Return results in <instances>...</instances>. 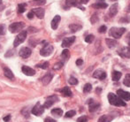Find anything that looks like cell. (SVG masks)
I'll list each match as a JSON object with an SVG mask.
<instances>
[{
    "mask_svg": "<svg viewBox=\"0 0 130 122\" xmlns=\"http://www.w3.org/2000/svg\"><path fill=\"white\" fill-rule=\"evenodd\" d=\"M122 74L119 71H113L112 74H111V77H112V81H118L120 79Z\"/></svg>",
    "mask_w": 130,
    "mask_h": 122,
    "instance_id": "22",
    "label": "cell"
},
{
    "mask_svg": "<svg viewBox=\"0 0 130 122\" xmlns=\"http://www.w3.org/2000/svg\"><path fill=\"white\" fill-rule=\"evenodd\" d=\"M69 28H70V30L72 31V32H77L80 29H82V26L80 24H70L69 25Z\"/></svg>",
    "mask_w": 130,
    "mask_h": 122,
    "instance_id": "24",
    "label": "cell"
},
{
    "mask_svg": "<svg viewBox=\"0 0 130 122\" xmlns=\"http://www.w3.org/2000/svg\"><path fill=\"white\" fill-rule=\"evenodd\" d=\"M66 5L67 7H72L77 5V1L76 0H66Z\"/></svg>",
    "mask_w": 130,
    "mask_h": 122,
    "instance_id": "28",
    "label": "cell"
},
{
    "mask_svg": "<svg viewBox=\"0 0 130 122\" xmlns=\"http://www.w3.org/2000/svg\"><path fill=\"white\" fill-rule=\"evenodd\" d=\"M89 0H80V4H82V5H86V4H88V2H89Z\"/></svg>",
    "mask_w": 130,
    "mask_h": 122,
    "instance_id": "46",
    "label": "cell"
},
{
    "mask_svg": "<svg viewBox=\"0 0 130 122\" xmlns=\"http://www.w3.org/2000/svg\"><path fill=\"white\" fill-rule=\"evenodd\" d=\"M127 43H128V45H129V47H130V34L127 36Z\"/></svg>",
    "mask_w": 130,
    "mask_h": 122,
    "instance_id": "48",
    "label": "cell"
},
{
    "mask_svg": "<svg viewBox=\"0 0 130 122\" xmlns=\"http://www.w3.org/2000/svg\"><path fill=\"white\" fill-rule=\"evenodd\" d=\"M123 83L127 87H130V74H127V75H126L125 80H124Z\"/></svg>",
    "mask_w": 130,
    "mask_h": 122,
    "instance_id": "31",
    "label": "cell"
},
{
    "mask_svg": "<svg viewBox=\"0 0 130 122\" xmlns=\"http://www.w3.org/2000/svg\"><path fill=\"white\" fill-rule=\"evenodd\" d=\"M52 77H53V75L51 73H48L47 74H45V75L42 78V82H43V85L49 84V83L51 82V81L52 80Z\"/></svg>",
    "mask_w": 130,
    "mask_h": 122,
    "instance_id": "18",
    "label": "cell"
},
{
    "mask_svg": "<svg viewBox=\"0 0 130 122\" xmlns=\"http://www.w3.org/2000/svg\"><path fill=\"white\" fill-rule=\"evenodd\" d=\"M127 12H130V5H128V6H127Z\"/></svg>",
    "mask_w": 130,
    "mask_h": 122,
    "instance_id": "49",
    "label": "cell"
},
{
    "mask_svg": "<svg viewBox=\"0 0 130 122\" xmlns=\"http://www.w3.org/2000/svg\"><path fill=\"white\" fill-rule=\"evenodd\" d=\"M60 92L65 96H72V91L69 89V87H64L62 90H60Z\"/></svg>",
    "mask_w": 130,
    "mask_h": 122,
    "instance_id": "21",
    "label": "cell"
},
{
    "mask_svg": "<svg viewBox=\"0 0 130 122\" xmlns=\"http://www.w3.org/2000/svg\"><path fill=\"white\" fill-rule=\"evenodd\" d=\"M62 66H63V62H58V63L55 64L54 66H53V69L54 70H58V69L62 68Z\"/></svg>",
    "mask_w": 130,
    "mask_h": 122,
    "instance_id": "37",
    "label": "cell"
},
{
    "mask_svg": "<svg viewBox=\"0 0 130 122\" xmlns=\"http://www.w3.org/2000/svg\"><path fill=\"white\" fill-rule=\"evenodd\" d=\"M126 32L125 28H111L109 31V34L114 39H119L122 36V34Z\"/></svg>",
    "mask_w": 130,
    "mask_h": 122,
    "instance_id": "2",
    "label": "cell"
},
{
    "mask_svg": "<svg viewBox=\"0 0 130 122\" xmlns=\"http://www.w3.org/2000/svg\"><path fill=\"white\" fill-rule=\"evenodd\" d=\"M105 43L109 48H113V47H115L117 45V42L115 41V39H110V38H107V39H105Z\"/></svg>",
    "mask_w": 130,
    "mask_h": 122,
    "instance_id": "23",
    "label": "cell"
},
{
    "mask_svg": "<svg viewBox=\"0 0 130 122\" xmlns=\"http://www.w3.org/2000/svg\"><path fill=\"white\" fill-rule=\"evenodd\" d=\"M36 66L39 67L42 69H47L49 67V62H44L43 64H39V65H36Z\"/></svg>",
    "mask_w": 130,
    "mask_h": 122,
    "instance_id": "35",
    "label": "cell"
},
{
    "mask_svg": "<svg viewBox=\"0 0 130 122\" xmlns=\"http://www.w3.org/2000/svg\"><path fill=\"white\" fill-rule=\"evenodd\" d=\"M35 1H40V0H35Z\"/></svg>",
    "mask_w": 130,
    "mask_h": 122,
    "instance_id": "51",
    "label": "cell"
},
{
    "mask_svg": "<svg viewBox=\"0 0 130 122\" xmlns=\"http://www.w3.org/2000/svg\"><path fill=\"white\" fill-rule=\"evenodd\" d=\"M119 55L125 59H130V47H123L118 51Z\"/></svg>",
    "mask_w": 130,
    "mask_h": 122,
    "instance_id": "10",
    "label": "cell"
},
{
    "mask_svg": "<svg viewBox=\"0 0 130 122\" xmlns=\"http://www.w3.org/2000/svg\"><path fill=\"white\" fill-rule=\"evenodd\" d=\"M118 9H119V5L117 3L111 5V7H110V9H109V15L111 16V17L115 16L118 13Z\"/></svg>",
    "mask_w": 130,
    "mask_h": 122,
    "instance_id": "17",
    "label": "cell"
},
{
    "mask_svg": "<svg viewBox=\"0 0 130 122\" xmlns=\"http://www.w3.org/2000/svg\"><path fill=\"white\" fill-rule=\"evenodd\" d=\"M31 53H32V50H31L30 49L27 48V47H23V48H21V50H20L19 55H20V57L22 58V59H27V58L30 57Z\"/></svg>",
    "mask_w": 130,
    "mask_h": 122,
    "instance_id": "8",
    "label": "cell"
},
{
    "mask_svg": "<svg viewBox=\"0 0 130 122\" xmlns=\"http://www.w3.org/2000/svg\"><path fill=\"white\" fill-rule=\"evenodd\" d=\"M61 58L64 59V60H67V59L70 58V52H69V50H67V49L64 50L61 53Z\"/></svg>",
    "mask_w": 130,
    "mask_h": 122,
    "instance_id": "27",
    "label": "cell"
},
{
    "mask_svg": "<svg viewBox=\"0 0 130 122\" xmlns=\"http://www.w3.org/2000/svg\"><path fill=\"white\" fill-rule=\"evenodd\" d=\"M96 94H99V93L102 91V89H100V88H96Z\"/></svg>",
    "mask_w": 130,
    "mask_h": 122,
    "instance_id": "47",
    "label": "cell"
},
{
    "mask_svg": "<svg viewBox=\"0 0 130 122\" xmlns=\"http://www.w3.org/2000/svg\"><path fill=\"white\" fill-rule=\"evenodd\" d=\"M21 70H22L23 74H26L27 76H33L36 74V71L33 68H31V67L27 66V65H23V66L21 67Z\"/></svg>",
    "mask_w": 130,
    "mask_h": 122,
    "instance_id": "14",
    "label": "cell"
},
{
    "mask_svg": "<svg viewBox=\"0 0 130 122\" xmlns=\"http://www.w3.org/2000/svg\"><path fill=\"white\" fill-rule=\"evenodd\" d=\"M106 76H107L106 75V73L104 70H101V69H98L93 74V77L98 80H104L106 78Z\"/></svg>",
    "mask_w": 130,
    "mask_h": 122,
    "instance_id": "12",
    "label": "cell"
},
{
    "mask_svg": "<svg viewBox=\"0 0 130 122\" xmlns=\"http://www.w3.org/2000/svg\"><path fill=\"white\" fill-rule=\"evenodd\" d=\"M99 107H100L99 103H95V102H93L92 103H90V104H89V111L90 112H96V111L98 110V109L99 108Z\"/></svg>",
    "mask_w": 130,
    "mask_h": 122,
    "instance_id": "25",
    "label": "cell"
},
{
    "mask_svg": "<svg viewBox=\"0 0 130 122\" xmlns=\"http://www.w3.org/2000/svg\"><path fill=\"white\" fill-rule=\"evenodd\" d=\"M4 74H5V77H7L8 79L14 80L13 73H12V70H11L10 68H8V67H5V68H4Z\"/></svg>",
    "mask_w": 130,
    "mask_h": 122,
    "instance_id": "19",
    "label": "cell"
},
{
    "mask_svg": "<svg viewBox=\"0 0 130 122\" xmlns=\"http://www.w3.org/2000/svg\"><path fill=\"white\" fill-rule=\"evenodd\" d=\"M2 2H3V1H2V0H0V5H2Z\"/></svg>",
    "mask_w": 130,
    "mask_h": 122,
    "instance_id": "50",
    "label": "cell"
},
{
    "mask_svg": "<svg viewBox=\"0 0 130 122\" xmlns=\"http://www.w3.org/2000/svg\"><path fill=\"white\" fill-rule=\"evenodd\" d=\"M5 34V25L0 24V36H3Z\"/></svg>",
    "mask_w": 130,
    "mask_h": 122,
    "instance_id": "39",
    "label": "cell"
},
{
    "mask_svg": "<svg viewBox=\"0 0 130 122\" xmlns=\"http://www.w3.org/2000/svg\"><path fill=\"white\" fill-rule=\"evenodd\" d=\"M113 119H114V116L107 115V114H105V115L101 116V117L99 118V119H98V122H111Z\"/></svg>",
    "mask_w": 130,
    "mask_h": 122,
    "instance_id": "20",
    "label": "cell"
},
{
    "mask_svg": "<svg viewBox=\"0 0 130 122\" xmlns=\"http://www.w3.org/2000/svg\"><path fill=\"white\" fill-rule=\"evenodd\" d=\"M75 41V36H70V37H66L62 42V47L63 48H68L70 47Z\"/></svg>",
    "mask_w": 130,
    "mask_h": 122,
    "instance_id": "9",
    "label": "cell"
},
{
    "mask_svg": "<svg viewBox=\"0 0 130 122\" xmlns=\"http://www.w3.org/2000/svg\"><path fill=\"white\" fill-rule=\"evenodd\" d=\"M34 12H32V11H31L30 12H28V13H27V18H28L29 20H32L33 19V17H34Z\"/></svg>",
    "mask_w": 130,
    "mask_h": 122,
    "instance_id": "41",
    "label": "cell"
},
{
    "mask_svg": "<svg viewBox=\"0 0 130 122\" xmlns=\"http://www.w3.org/2000/svg\"><path fill=\"white\" fill-rule=\"evenodd\" d=\"M106 30H107V28H106L105 26H101L99 28H98V32H99V33H102V34L105 33V32H106Z\"/></svg>",
    "mask_w": 130,
    "mask_h": 122,
    "instance_id": "40",
    "label": "cell"
},
{
    "mask_svg": "<svg viewBox=\"0 0 130 122\" xmlns=\"http://www.w3.org/2000/svg\"><path fill=\"white\" fill-rule=\"evenodd\" d=\"M68 82H69V84H71V85H77L78 84V80L74 77H70L68 80Z\"/></svg>",
    "mask_w": 130,
    "mask_h": 122,
    "instance_id": "33",
    "label": "cell"
},
{
    "mask_svg": "<svg viewBox=\"0 0 130 122\" xmlns=\"http://www.w3.org/2000/svg\"><path fill=\"white\" fill-rule=\"evenodd\" d=\"M52 51H53V46L52 44L47 43V44H45L44 47L40 50V54H41V56H43V57H48V56H50L51 54L52 53Z\"/></svg>",
    "mask_w": 130,
    "mask_h": 122,
    "instance_id": "5",
    "label": "cell"
},
{
    "mask_svg": "<svg viewBox=\"0 0 130 122\" xmlns=\"http://www.w3.org/2000/svg\"><path fill=\"white\" fill-rule=\"evenodd\" d=\"M129 20L128 19H126V18H121V19L120 20V22H125V23H127L128 22Z\"/></svg>",
    "mask_w": 130,
    "mask_h": 122,
    "instance_id": "45",
    "label": "cell"
},
{
    "mask_svg": "<svg viewBox=\"0 0 130 122\" xmlns=\"http://www.w3.org/2000/svg\"><path fill=\"white\" fill-rule=\"evenodd\" d=\"M27 31H21V33H19L17 36L15 37V40L13 42V46L14 47H18L21 43H22L23 42L26 40V37H27Z\"/></svg>",
    "mask_w": 130,
    "mask_h": 122,
    "instance_id": "3",
    "label": "cell"
},
{
    "mask_svg": "<svg viewBox=\"0 0 130 122\" xmlns=\"http://www.w3.org/2000/svg\"><path fill=\"white\" fill-rule=\"evenodd\" d=\"M60 20H61V17L59 15H56L54 18L52 19V23H51V26H52V28L54 30H56L58 27V24L60 22Z\"/></svg>",
    "mask_w": 130,
    "mask_h": 122,
    "instance_id": "16",
    "label": "cell"
},
{
    "mask_svg": "<svg viewBox=\"0 0 130 122\" xmlns=\"http://www.w3.org/2000/svg\"><path fill=\"white\" fill-rule=\"evenodd\" d=\"M76 114V112L75 111H69V112H67V113H66V115H65V117L66 118H72V117H74V115Z\"/></svg>",
    "mask_w": 130,
    "mask_h": 122,
    "instance_id": "34",
    "label": "cell"
},
{
    "mask_svg": "<svg viewBox=\"0 0 130 122\" xmlns=\"http://www.w3.org/2000/svg\"><path fill=\"white\" fill-rule=\"evenodd\" d=\"M108 100H109V103L111 105H114V106H126L125 102L118 95H115L113 93L108 94Z\"/></svg>",
    "mask_w": 130,
    "mask_h": 122,
    "instance_id": "1",
    "label": "cell"
},
{
    "mask_svg": "<svg viewBox=\"0 0 130 122\" xmlns=\"http://www.w3.org/2000/svg\"><path fill=\"white\" fill-rule=\"evenodd\" d=\"M32 12H34V14L36 16H37V18H39V19H43V17H44V13H45V11L43 8H42V7H38V8H35L32 10Z\"/></svg>",
    "mask_w": 130,
    "mask_h": 122,
    "instance_id": "13",
    "label": "cell"
},
{
    "mask_svg": "<svg viewBox=\"0 0 130 122\" xmlns=\"http://www.w3.org/2000/svg\"><path fill=\"white\" fill-rule=\"evenodd\" d=\"M77 122H89V119L87 116H82V117L78 118Z\"/></svg>",
    "mask_w": 130,
    "mask_h": 122,
    "instance_id": "38",
    "label": "cell"
},
{
    "mask_svg": "<svg viewBox=\"0 0 130 122\" xmlns=\"http://www.w3.org/2000/svg\"><path fill=\"white\" fill-rule=\"evenodd\" d=\"M111 1H116V0H111Z\"/></svg>",
    "mask_w": 130,
    "mask_h": 122,
    "instance_id": "52",
    "label": "cell"
},
{
    "mask_svg": "<svg viewBox=\"0 0 130 122\" xmlns=\"http://www.w3.org/2000/svg\"><path fill=\"white\" fill-rule=\"evenodd\" d=\"M92 6L96 9H105L108 7V5L105 3L104 0H96V2Z\"/></svg>",
    "mask_w": 130,
    "mask_h": 122,
    "instance_id": "15",
    "label": "cell"
},
{
    "mask_svg": "<svg viewBox=\"0 0 130 122\" xmlns=\"http://www.w3.org/2000/svg\"><path fill=\"white\" fill-rule=\"evenodd\" d=\"M3 119H4V121H5V122H8V121L11 119V115L5 116V117H4V118H3Z\"/></svg>",
    "mask_w": 130,
    "mask_h": 122,
    "instance_id": "42",
    "label": "cell"
},
{
    "mask_svg": "<svg viewBox=\"0 0 130 122\" xmlns=\"http://www.w3.org/2000/svg\"><path fill=\"white\" fill-rule=\"evenodd\" d=\"M94 37L95 36L93 34H89V36H87L85 37V42L88 43H91L93 42V40H94Z\"/></svg>",
    "mask_w": 130,
    "mask_h": 122,
    "instance_id": "32",
    "label": "cell"
},
{
    "mask_svg": "<svg viewBox=\"0 0 130 122\" xmlns=\"http://www.w3.org/2000/svg\"><path fill=\"white\" fill-rule=\"evenodd\" d=\"M82 64H83V60H82V59H79L76 60V65H82Z\"/></svg>",
    "mask_w": 130,
    "mask_h": 122,
    "instance_id": "44",
    "label": "cell"
},
{
    "mask_svg": "<svg viewBox=\"0 0 130 122\" xmlns=\"http://www.w3.org/2000/svg\"><path fill=\"white\" fill-rule=\"evenodd\" d=\"M91 90H92V86H91V84L87 83V84H85V86H84V88H83V92L84 93H89V92L91 91Z\"/></svg>",
    "mask_w": 130,
    "mask_h": 122,
    "instance_id": "30",
    "label": "cell"
},
{
    "mask_svg": "<svg viewBox=\"0 0 130 122\" xmlns=\"http://www.w3.org/2000/svg\"><path fill=\"white\" fill-rule=\"evenodd\" d=\"M23 28H24V23L23 22H14L9 26V31L14 34V33L20 32Z\"/></svg>",
    "mask_w": 130,
    "mask_h": 122,
    "instance_id": "4",
    "label": "cell"
},
{
    "mask_svg": "<svg viewBox=\"0 0 130 122\" xmlns=\"http://www.w3.org/2000/svg\"><path fill=\"white\" fill-rule=\"evenodd\" d=\"M52 115L57 116V117H61V116L63 115V111L59 108H55V109H53V110H52Z\"/></svg>",
    "mask_w": 130,
    "mask_h": 122,
    "instance_id": "26",
    "label": "cell"
},
{
    "mask_svg": "<svg viewBox=\"0 0 130 122\" xmlns=\"http://www.w3.org/2000/svg\"><path fill=\"white\" fill-rule=\"evenodd\" d=\"M98 14H96V13L93 14L92 17H91V19H90L91 23H92V24H94V23L98 22Z\"/></svg>",
    "mask_w": 130,
    "mask_h": 122,
    "instance_id": "36",
    "label": "cell"
},
{
    "mask_svg": "<svg viewBox=\"0 0 130 122\" xmlns=\"http://www.w3.org/2000/svg\"><path fill=\"white\" fill-rule=\"evenodd\" d=\"M43 112H44V107H43V105H42L39 102L33 107L32 111H31L32 114H34V115H36V116L42 115V114L43 113Z\"/></svg>",
    "mask_w": 130,
    "mask_h": 122,
    "instance_id": "6",
    "label": "cell"
},
{
    "mask_svg": "<svg viewBox=\"0 0 130 122\" xmlns=\"http://www.w3.org/2000/svg\"><path fill=\"white\" fill-rule=\"evenodd\" d=\"M117 95L124 101H129L130 100V92L125 91L123 90H117Z\"/></svg>",
    "mask_w": 130,
    "mask_h": 122,
    "instance_id": "11",
    "label": "cell"
},
{
    "mask_svg": "<svg viewBox=\"0 0 130 122\" xmlns=\"http://www.w3.org/2000/svg\"><path fill=\"white\" fill-rule=\"evenodd\" d=\"M58 101V97L57 96H52L47 97L46 101H45L44 104H43V107L44 108H50L52 105L54 104V103Z\"/></svg>",
    "mask_w": 130,
    "mask_h": 122,
    "instance_id": "7",
    "label": "cell"
},
{
    "mask_svg": "<svg viewBox=\"0 0 130 122\" xmlns=\"http://www.w3.org/2000/svg\"><path fill=\"white\" fill-rule=\"evenodd\" d=\"M26 4H20L18 5V13H23L26 11Z\"/></svg>",
    "mask_w": 130,
    "mask_h": 122,
    "instance_id": "29",
    "label": "cell"
},
{
    "mask_svg": "<svg viewBox=\"0 0 130 122\" xmlns=\"http://www.w3.org/2000/svg\"><path fill=\"white\" fill-rule=\"evenodd\" d=\"M44 122H57L55 119H52V118H46V119H44Z\"/></svg>",
    "mask_w": 130,
    "mask_h": 122,
    "instance_id": "43",
    "label": "cell"
}]
</instances>
